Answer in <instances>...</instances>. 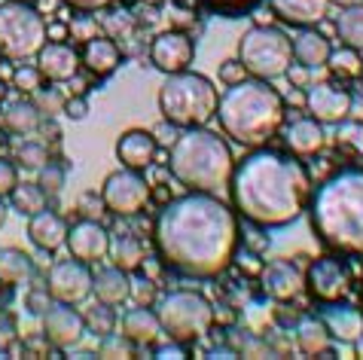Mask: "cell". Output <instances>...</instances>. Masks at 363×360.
<instances>
[{"label": "cell", "mask_w": 363, "mask_h": 360, "mask_svg": "<svg viewBox=\"0 0 363 360\" xmlns=\"http://www.w3.org/2000/svg\"><path fill=\"white\" fill-rule=\"evenodd\" d=\"M238 217L214 193L171 198L153 223L159 257L189 278H217L238 254Z\"/></svg>", "instance_id": "6da1fadb"}, {"label": "cell", "mask_w": 363, "mask_h": 360, "mask_svg": "<svg viewBox=\"0 0 363 360\" xmlns=\"http://www.w3.org/2000/svg\"><path fill=\"white\" fill-rule=\"evenodd\" d=\"M232 205L250 223L281 229L306 214L311 198V177L296 156L278 150H254L232 168Z\"/></svg>", "instance_id": "7a4b0ae2"}, {"label": "cell", "mask_w": 363, "mask_h": 360, "mask_svg": "<svg viewBox=\"0 0 363 360\" xmlns=\"http://www.w3.org/2000/svg\"><path fill=\"white\" fill-rule=\"evenodd\" d=\"M311 226L333 251L363 257V168H342L318 186Z\"/></svg>", "instance_id": "3957f363"}, {"label": "cell", "mask_w": 363, "mask_h": 360, "mask_svg": "<svg viewBox=\"0 0 363 360\" xmlns=\"http://www.w3.org/2000/svg\"><path fill=\"white\" fill-rule=\"evenodd\" d=\"M220 128L241 147H263L278 135L284 123V98L266 79L245 77L220 95L217 113Z\"/></svg>", "instance_id": "277c9868"}, {"label": "cell", "mask_w": 363, "mask_h": 360, "mask_svg": "<svg viewBox=\"0 0 363 360\" xmlns=\"http://www.w3.org/2000/svg\"><path fill=\"white\" fill-rule=\"evenodd\" d=\"M171 174L177 184H184L193 193H220L229 186L235 156L232 147L217 132H208L205 125L184 128L177 141L171 144Z\"/></svg>", "instance_id": "5b68a950"}, {"label": "cell", "mask_w": 363, "mask_h": 360, "mask_svg": "<svg viewBox=\"0 0 363 360\" xmlns=\"http://www.w3.org/2000/svg\"><path fill=\"white\" fill-rule=\"evenodd\" d=\"M220 92L205 74L177 71L165 74L159 89V113L177 128H199L214 119Z\"/></svg>", "instance_id": "8992f818"}, {"label": "cell", "mask_w": 363, "mask_h": 360, "mask_svg": "<svg viewBox=\"0 0 363 360\" xmlns=\"http://www.w3.org/2000/svg\"><path fill=\"white\" fill-rule=\"evenodd\" d=\"M238 62L245 64L247 77L272 83V79L284 77L287 67L294 64V40L281 28L254 25L238 40Z\"/></svg>", "instance_id": "52a82bcc"}, {"label": "cell", "mask_w": 363, "mask_h": 360, "mask_svg": "<svg viewBox=\"0 0 363 360\" xmlns=\"http://www.w3.org/2000/svg\"><path fill=\"white\" fill-rule=\"evenodd\" d=\"M46 18L28 6L25 0H6L0 4V58L6 62H28L46 43Z\"/></svg>", "instance_id": "ba28073f"}, {"label": "cell", "mask_w": 363, "mask_h": 360, "mask_svg": "<svg viewBox=\"0 0 363 360\" xmlns=\"http://www.w3.org/2000/svg\"><path fill=\"white\" fill-rule=\"evenodd\" d=\"M156 315H159V324H162V333L180 345L205 339L217 317L214 305L201 293H196V290H171L159 303Z\"/></svg>", "instance_id": "9c48e42d"}, {"label": "cell", "mask_w": 363, "mask_h": 360, "mask_svg": "<svg viewBox=\"0 0 363 360\" xmlns=\"http://www.w3.org/2000/svg\"><path fill=\"white\" fill-rule=\"evenodd\" d=\"M101 198H104L107 211L116 217H135L150 202V184L135 168H119V171L107 174L104 186H101Z\"/></svg>", "instance_id": "30bf717a"}, {"label": "cell", "mask_w": 363, "mask_h": 360, "mask_svg": "<svg viewBox=\"0 0 363 360\" xmlns=\"http://www.w3.org/2000/svg\"><path fill=\"white\" fill-rule=\"evenodd\" d=\"M92 272L89 263L83 259H58L46 275V290L55 303H67V305H79L92 296Z\"/></svg>", "instance_id": "8fae6325"}, {"label": "cell", "mask_w": 363, "mask_h": 360, "mask_svg": "<svg viewBox=\"0 0 363 360\" xmlns=\"http://www.w3.org/2000/svg\"><path fill=\"white\" fill-rule=\"evenodd\" d=\"M306 284L311 290V296L320 299V303H333V299H342L348 293L351 284V272L348 266L336 257H320L308 266L306 272Z\"/></svg>", "instance_id": "7c38bea8"}, {"label": "cell", "mask_w": 363, "mask_h": 360, "mask_svg": "<svg viewBox=\"0 0 363 360\" xmlns=\"http://www.w3.org/2000/svg\"><path fill=\"white\" fill-rule=\"evenodd\" d=\"M306 110L320 125H339L351 116V95L342 86L315 83L306 89Z\"/></svg>", "instance_id": "4fadbf2b"}, {"label": "cell", "mask_w": 363, "mask_h": 360, "mask_svg": "<svg viewBox=\"0 0 363 360\" xmlns=\"http://www.w3.org/2000/svg\"><path fill=\"white\" fill-rule=\"evenodd\" d=\"M86 336V321L74 305L55 303L43 312V339L55 348H74Z\"/></svg>", "instance_id": "5bb4252c"}, {"label": "cell", "mask_w": 363, "mask_h": 360, "mask_svg": "<svg viewBox=\"0 0 363 360\" xmlns=\"http://www.w3.org/2000/svg\"><path fill=\"white\" fill-rule=\"evenodd\" d=\"M193 55H196V46H193V40H189V34H184V31H162L150 43V62L162 74L186 71Z\"/></svg>", "instance_id": "9a60e30c"}, {"label": "cell", "mask_w": 363, "mask_h": 360, "mask_svg": "<svg viewBox=\"0 0 363 360\" xmlns=\"http://www.w3.org/2000/svg\"><path fill=\"white\" fill-rule=\"evenodd\" d=\"M259 287L269 299H278V303H287V299L299 296V290L306 287V275L294 259H272L263 263L259 269Z\"/></svg>", "instance_id": "2e32d148"}, {"label": "cell", "mask_w": 363, "mask_h": 360, "mask_svg": "<svg viewBox=\"0 0 363 360\" xmlns=\"http://www.w3.org/2000/svg\"><path fill=\"white\" fill-rule=\"evenodd\" d=\"M67 251L74 259L83 263H98L110 251V232L101 226V220H79V223L67 226Z\"/></svg>", "instance_id": "e0dca14e"}, {"label": "cell", "mask_w": 363, "mask_h": 360, "mask_svg": "<svg viewBox=\"0 0 363 360\" xmlns=\"http://www.w3.org/2000/svg\"><path fill=\"white\" fill-rule=\"evenodd\" d=\"M37 71L49 83H67L79 71V52L62 40H52V43L46 40L43 49L37 52Z\"/></svg>", "instance_id": "ac0fdd59"}, {"label": "cell", "mask_w": 363, "mask_h": 360, "mask_svg": "<svg viewBox=\"0 0 363 360\" xmlns=\"http://www.w3.org/2000/svg\"><path fill=\"white\" fill-rule=\"evenodd\" d=\"M320 321L330 330V339H339V342L354 345L363 333V312L351 303H339V299H333V303L324 305Z\"/></svg>", "instance_id": "d6986e66"}, {"label": "cell", "mask_w": 363, "mask_h": 360, "mask_svg": "<svg viewBox=\"0 0 363 360\" xmlns=\"http://www.w3.org/2000/svg\"><path fill=\"white\" fill-rule=\"evenodd\" d=\"M116 159L123 162V168H135V171L150 168L156 159L153 132H147V128H128V132H123L116 141Z\"/></svg>", "instance_id": "ffe728a7"}, {"label": "cell", "mask_w": 363, "mask_h": 360, "mask_svg": "<svg viewBox=\"0 0 363 360\" xmlns=\"http://www.w3.org/2000/svg\"><path fill=\"white\" fill-rule=\"evenodd\" d=\"M333 0H269L272 13L281 22L296 25V28H318L327 18Z\"/></svg>", "instance_id": "44dd1931"}, {"label": "cell", "mask_w": 363, "mask_h": 360, "mask_svg": "<svg viewBox=\"0 0 363 360\" xmlns=\"http://www.w3.org/2000/svg\"><path fill=\"white\" fill-rule=\"evenodd\" d=\"M284 144L294 156H315L327 144L324 125L311 116H296L294 123H287V128H284Z\"/></svg>", "instance_id": "7402d4cb"}, {"label": "cell", "mask_w": 363, "mask_h": 360, "mask_svg": "<svg viewBox=\"0 0 363 360\" xmlns=\"http://www.w3.org/2000/svg\"><path fill=\"white\" fill-rule=\"evenodd\" d=\"M119 62H123V52H119L116 40L110 37H92L86 40L83 52H79V64H86V71L92 77H110L119 67Z\"/></svg>", "instance_id": "603a6c76"}, {"label": "cell", "mask_w": 363, "mask_h": 360, "mask_svg": "<svg viewBox=\"0 0 363 360\" xmlns=\"http://www.w3.org/2000/svg\"><path fill=\"white\" fill-rule=\"evenodd\" d=\"M28 238L40 247V251L52 254L67 242V223L55 211H37L34 217H28Z\"/></svg>", "instance_id": "cb8c5ba5"}, {"label": "cell", "mask_w": 363, "mask_h": 360, "mask_svg": "<svg viewBox=\"0 0 363 360\" xmlns=\"http://www.w3.org/2000/svg\"><path fill=\"white\" fill-rule=\"evenodd\" d=\"M333 52L330 40L318 31V28H302V31L294 37V62L315 71V67H324L327 58Z\"/></svg>", "instance_id": "d4e9b609"}, {"label": "cell", "mask_w": 363, "mask_h": 360, "mask_svg": "<svg viewBox=\"0 0 363 360\" xmlns=\"http://www.w3.org/2000/svg\"><path fill=\"white\" fill-rule=\"evenodd\" d=\"M123 336L132 345H153L159 336H162V324H159V315L150 305H138L132 312L123 315Z\"/></svg>", "instance_id": "484cf974"}, {"label": "cell", "mask_w": 363, "mask_h": 360, "mask_svg": "<svg viewBox=\"0 0 363 360\" xmlns=\"http://www.w3.org/2000/svg\"><path fill=\"white\" fill-rule=\"evenodd\" d=\"M92 293L98 296V303L107 305H123L128 293H132V272H123V269H104L92 278Z\"/></svg>", "instance_id": "4316f807"}, {"label": "cell", "mask_w": 363, "mask_h": 360, "mask_svg": "<svg viewBox=\"0 0 363 360\" xmlns=\"http://www.w3.org/2000/svg\"><path fill=\"white\" fill-rule=\"evenodd\" d=\"M110 259H113L116 269L123 272H135L140 269V263L147 259V251H144V242L132 232H110Z\"/></svg>", "instance_id": "83f0119b"}, {"label": "cell", "mask_w": 363, "mask_h": 360, "mask_svg": "<svg viewBox=\"0 0 363 360\" xmlns=\"http://www.w3.org/2000/svg\"><path fill=\"white\" fill-rule=\"evenodd\" d=\"M0 123H4V128L6 132H13V135H31V132L40 128V110H37L34 101L18 98V101H9L4 107Z\"/></svg>", "instance_id": "f1b7e54d"}, {"label": "cell", "mask_w": 363, "mask_h": 360, "mask_svg": "<svg viewBox=\"0 0 363 360\" xmlns=\"http://www.w3.org/2000/svg\"><path fill=\"white\" fill-rule=\"evenodd\" d=\"M296 348L302 354H308V357H318V354H324L330 348V330L324 327L320 317H315V315L299 317V324H296Z\"/></svg>", "instance_id": "f546056e"}, {"label": "cell", "mask_w": 363, "mask_h": 360, "mask_svg": "<svg viewBox=\"0 0 363 360\" xmlns=\"http://www.w3.org/2000/svg\"><path fill=\"white\" fill-rule=\"evenodd\" d=\"M31 275H34V263L25 251H18V247H4L0 251V281L6 287H22L31 281Z\"/></svg>", "instance_id": "4dcf8cb0"}, {"label": "cell", "mask_w": 363, "mask_h": 360, "mask_svg": "<svg viewBox=\"0 0 363 360\" xmlns=\"http://www.w3.org/2000/svg\"><path fill=\"white\" fill-rule=\"evenodd\" d=\"M336 34L342 46L363 52V4H351L336 16Z\"/></svg>", "instance_id": "1f68e13d"}, {"label": "cell", "mask_w": 363, "mask_h": 360, "mask_svg": "<svg viewBox=\"0 0 363 360\" xmlns=\"http://www.w3.org/2000/svg\"><path fill=\"white\" fill-rule=\"evenodd\" d=\"M324 67H330V74L339 77V79H354L363 74V58H360L357 49L342 46V49H333Z\"/></svg>", "instance_id": "d6a6232c"}, {"label": "cell", "mask_w": 363, "mask_h": 360, "mask_svg": "<svg viewBox=\"0 0 363 360\" xmlns=\"http://www.w3.org/2000/svg\"><path fill=\"white\" fill-rule=\"evenodd\" d=\"M9 198H13V208L22 217H34L37 211L46 208V193L40 189V184H16Z\"/></svg>", "instance_id": "836d02e7"}, {"label": "cell", "mask_w": 363, "mask_h": 360, "mask_svg": "<svg viewBox=\"0 0 363 360\" xmlns=\"http://www.w3.org/2000/svg\"><path fill=\"white\" fill-rule=\"evenodd\" d=\"M336 147L339 153H348L354 159H363V123L354 119H342L339 132H336Z\"/></svg>", "instance_id": "e575fe53"}, {"label": "cell", "mask_w": 363, "mask_h": 360, "mask_svg": "<svg viewBox=\"0 0 363 360\" xmlns=\"http://www.w3.org/2000/svg\"><path fill=\"white\" fill-rule=\"evenodd\" d=\"M83 321H86V333H95L101 339L116 330V312H113V305H107V303H95L83 315Z\"/></svg>", "instance_id": "d590c367"}, {"label": "cell", "mask_w": 363, "mask_h": 360, "mask_svg": "<svg viewBox=\"0 0 363 360\" xmlns=\"http://www.w3.org/2000/svg\"><path fill=\"white\" fill-rule=\"evenodd\" d=\"M65 180H67V171L58 162H46L43 168H40V189H43L46 196H62L65 189Z\"/></svg>", "instance_id": "8d00e7d4"}, {"label": "cell", "mask_w": 363, "mask_h": 360, "mask_svg": "<svg viewBox=\"0 0 363 360\" xmlns=\"http://www.w3.org/2000/svg\"><path fill=\"white\" fill-rule=\"evenodd\" d=\"M13 89H18L22 95H34L40 86H43V77H40V71H37V64H18L16 71H13Z\"/></svg>", "instance_id": "74e56055"}, {"label": "cell", "mask_w": 363, "mask_h": 360, "mask_svg": "<svg viewBox=\"0 0 363 360\" xmlns=\"http://www.w3.org/2000/svg\"><path fill=\"white\" fill-rule=\"evenodd\" d=\"M18 165L22 168H34V171H40L46 162H49V150L40 144V141H25L22 147H18Z\"/></svg>", "instance_id": "f35d334b"}, {"label": "cell", "mask_w": 363, "mask_h": 360, "mask_svg": "<svg viewBox=\"0 0 363 360\" xmlns=\"http://www.w3.org/2000/svg\"><path fill=\"white\" fill-rule=\"evenodd\" d=\"M135 351V345L128 342V339L123 333H107V336H101V345H98V354L101 357H132Z\"/></svg>", "instance_id": "ab89813d"}, {"label": "cell", "mask_w": 363, "mask_h": 360, "mask_svg": "<svg viewBox=\"0 0 363 360\" xmlns=\"http://www.w3.org/2000/svg\"><path fill=\"white\" fill-rule=\"evenodd\" d=\"M34 104L40 113H62L65 110V98L58 95V89H37L34 92Z\"/></svg>", "instance_id": "60d3db41"}, {"label": "cell", "mask_w": 363, "mask_h": 360, "mask_svg": "<svg viewBox=\"0 0 363 360\" xmlns=\"http://www.w3.org/2000/svg\"><path fill=\"white\" fill-rule=\"evenodd\" d=\"M128 299H135V305H150L156 299V284L150 278H132V293Z\"/></svg>", "instance_id": "b9f144b4"}, {"label": "cell", "mask_w": 363, "mask_h": 360, "mask_svg": "<svg viewBox=\"0 0 363 360\" xmlns=\"http://www.w3.org/2000/svg\"><path fill=\"white\" fill-rule=\"evenodd\" d=\"M79 211H83L86 220H101V214L107 211V205L98 193H83L79 196Z\"/></svg>", "instance_id": "7bdbcfd3"}, {"label": "cell", "mask_w": 363, "mask_h": 360, "mask_svg": "<svg viewBox=\"0 0 363 360\" xmlns=\"http://www.w3.org/2000/svg\"><path fill=\"white\" fill-rule=\"evenodd\" d=\"M18 184V168L9 159H0V198H6Z\"/></svg>", "instance_id": "ee69618b"}, {"label": "cell", "mask_w": 363, "mask_h": 360, "mask_svg": "<svg viewBox=\"0 0 363 360\" xmlns=\"http://www.w3.org/2000/svg\"><path fill=\"white\" fill-rule=\"evenodd\" d=\"M247 77V71H245V64L238 62V58H229V62H223L220 64V79H223L226 86H232V83H241V79Z\"/></svg>", "instance_id": "f6af8a7d"}, {"label": "cell", "mask_w": 363, "mask_h": 360, "mask_svg": "<svg viewBox=\"0 0 363 360\" xmlns=\"http://www.w3.org/2000/svg\"><path fill=\"white\" fill-rule=\"evenodd\" d=\"M272 321V308H266V305H247V327L254 330V333H259L266 324Z\"/></svg>", "instance_id": "bcb514c9"}, {"label": "cell", "mask_w": 363, "mask_h": 360, "mask_svg": "<svg viewBox=\"0 0 363 360\" xmlns=\"http://www.w3.org/2000/svg\"><path fill=\"white\" fill-rule=\"evenodd\" d=\"M62 113H65L67 119H74V123H79V119H86V116H89V101H86L83 95H74V98H67Z\"/></svg>", "instance_id": "7dc6e473"}, {"label": "cell", "mask_w": 363, "mask_h": 360, "mask_svg": "<svg viewBox=\"0 0 363 360\" xmlns=\"http://www.w3.org/2000/svg\"><path fill=\"white\" fill-rule=\"evenodd\" d=\"M177 135H180V132H177V125H171L168 119L153 128V141H156V147H168V150H171V144L177 141Z\"/></svg>", "instance_id": "c3c4849f"}, {"label": "cell", "mask_w": 363, "mask_h": 360, "mask_svg": "<svg viewBox=\"0 0 363 360\" xmlns=\"http://www.w3.org/2000/svg\"><path fill=\"white\" fill-rule=\"evenodd\" d=\"M65 4L79 9V13H98V9H107L110 4H116V0H65Z\"/></svg>", "instance_id": "681fc988"}, {"label": "cell", "mask_w": 363, "mask_h": 360, "mask_svg": "<svg viewBox=\"0 0 363 360\" xmlns=\"http://www.w3.org/2000/svg\"><path fill=\"white\" fill-rule=\"evenodd\" d=\"M284 77H290L294 86H308V67H302V64H290Z\"/></svg>", "instance_id": "f907efd6"}, {"label": "cell", "mask_w": 363, "mask_h": 360, "mask_svg": "<svg viewBox=\"0 0 363 360\" xmlns=\"http://www.w3.org/2000/svg\"><path fill=\"white\" fill-rule=\"evenodd\" d=\"M208 4H211V6H217V9H229V13H232V9H245V6H254L257 0H208Z\"/></svg>", "instance_id": "816d5d0a"}, {"label": "cell", "mask_w": 363, "mask_h": 360, "mask_svg": "<svg viewBox=\"0 0 363 360\" xmlns=\"http://www.w3.org/2000/svg\"><path fill=\"white\" fill-rule=\"evenodd\" d=\"M156 357H186V351H184V345L171 339V345H162V348H159Z\"/></svg>", "instance_id": "f5cc1de1"}, {"label": "cell", "mask_w": 363, "mask_h": 360, "mask_svg": "<svg viewBox=\"0 0 363 360\" xmlns=\"http://www.w3.org/2000/svg\"><path fill=\"white\" fill-rule=\"evenodd\" d=\"M77 40H92L95 37V22H83V25H70Z\"/></svg>", "instance_id": "db71d44e"}, {"label": "cell", "mask_w": 363, "mask_h": 360, "mask_svg": "<svg viewBox=\"0 0 363 360\" xmlns=\"http://www.w3.org/2000/svg\"><path fill=\"white\" fill-rule=\"evenodd\" d=\"M46 296H49V290H46ZM43 293H34L31 299H28V308H31V312H37V315H43L46 308H49V299H46Z\"/></svg>", "instance_id": "11a10c76"}, {"label": "cell", "mask_w": 363, "mask_h": 360, "mask_svg": "<svg viewBox=\"0 0 363 360\" xmlns=\"http://www.w3.org/2000/svg\"><path fill=\"white\" fill-rule=\"evenodd\" d=\"M67 34V28L65 25H52V28H46V37H52V40H65Z\"/></svg>", "instance_id": "9f6ffc18"}, {"label": "cell", "mask_w": 363, "mask_h": 360, "mask_svg": "<svg viewBox=\"0 0 363 360\" xmlns=\"http://www.w3.org/2000/svg\"><path fill=\"white\" fill-rule=\"evenodd\" d=\"M6 217H9V211H6V205H4V198H0V226L6 223Z\"/></svg>", "instance_id": "6f0895ef"}, {"label": "cell", "mask_w": 363, "mask_h": 360, "mask_svg": "<svg viewBox=\"0 0 363 360\" xmlns=\"http://www.w3.org/2000/svg\"><path fill=\"white\" fill-rule=\"evenodd\" d=\"M354 351H357V357H363V333H360V339L354 342Z\"/></svg>", "instance_id": "680465c9"}, {"label": "cell", "mask_w": 363, "mask_h": 360, "mask_svg": "<svg viewBox=\"0 0 363 360\" xmlns=\"http://www.w3.org/2000/svg\"><path fill=\"white\" fill-rule=\"evenodd\" d=\"M6 92H9V89H6V79H0V101L6 98Z\"/></svg>", "instance_id": "91938a15"}, {"label": "cell", "mask_w": 363, "mask_h": 360, "mask_svg": "<svg viewBox=\"0 0 363 360\" xmlns=\"http://www.w3.org/2000/svg\"><path fill=\"white\" fill-rule=\"evenodd\" d=\"M144 4H150V6H156V4H162V0H144Z\"/></svg>", "instance_id": "94428289"}, {"label": "cell", "mask_w": 363, "mask_h": 360, "mask_svg": "<svg viewBox=\"0 0 363 360\" xmlns=\"http://www.w3.org/2000/svg\"><path fill=\"white\" fill-rule=\"evenodd\" d=\"M360 77H363V74H360Z\"/></svg>", "instance_id": "6125c7cd"}]
</instances>
